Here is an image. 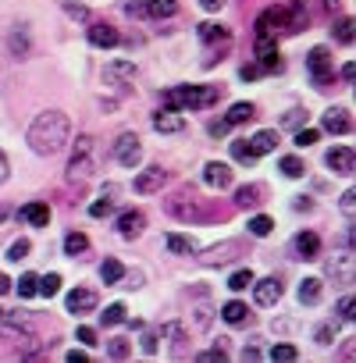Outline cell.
Listing matches in <instances>:
<instances>
[{
	"instance_id": "cell-1",
	"label": "cell",
	"mask_w": 356,
	"mask_h": 363,
	"mask_svg": "<svg viewBox=\"0 0 356 363\" xmlns=\"http://www.w3.org/2000/svg\"><path fill=\"white\" fill-rule=\"evenodd\" d=\"M68 132H72L68 114H61V111H43V114L29 125V146H33L40 157H54L57 150H65Z\"/></svg>"
},
{
	"instance_id": "cell-2",
	"label": "cell",
	"mask_w": 356,
	"mask_h": 363,
	"mask_svg": "<svg viewBox=\"0 0 356 363\" xmlns=\"http://www.w3.org/2000/svg\"><path fill=\"white\" fill-rule=\"evenodd\" d=\"M214 100H218L214 86H174L164 93V107H171V111H204Z\"/></svg>"
},
{
	"instance_id": "cell-3",
	"label": "cell",
	"mask_w": 356,
	"mask_h": 363,
	"mask_svg": "<svg viewBox=\"0 0 356 363\" xmlns=\"http://www.w3.org/2000/svg\"><path fill=\"white\" fill-rule=\"evenodd\" d=\"M33 331V320L26 313H15V310H0V338H8V342H22L29 338Z\"/></svg>"
},
{
	"instance_id": "cell-4",
	"label": "cell",
	"mask_w": 356,
	"mask_h": 363,
	"mask_svg": "<svg viewBox=\"0 0 356 363\" xmlns=\"http://www.w3.org/2000/svg\"><path fill=\"white\" fill-rule=\"evenodd\" d=\"M125 11L139 18H171L178 11V0H132Z\"/></svg>"
},
{
	"instance_id": "cell-5",
	"label": "cell",
	"mask_w": 356,
	"mask_h": 363,
	"mask_svg": "<svg viewBox=\"0 0 356 363\" xmlns=\"http://www.w3.org/2000/svg\"><path fill=\"white\" fill-rule=\"evenodd\" d=\"M278 33H289V11L285 8H267L257 18V40H271Z\"/></svg>"
},
{
	"instance_id": "cell-6",
	"label": "cell",
	"mask_w": 356,
	"mask_h": 363,
	"mask_svg": "<svg viewBox=\"0 0 356 363\" xmlns=\"http://www.w3.org/2000/svg\"><path fill=\"white\" fill-rule=\"evenodd\" d=\"M114 160L121 167H135L143 160V146H139V135L135 132H121L118 143H114Z\"/></svg>"
},
{
	"instance_id": "cell-7",
	"label": "cell",
	"mask_w": 356,
	"mask_h": 363,
	"mask_svg": "<svg viewBox=\"0 0 356 363\" xmlns=\"http://www.w3.org/2000/svg\"><path fill=\"white\" fill-rule=\"evenodd\" d=\"M306 68H310V75H313V82L324 89L328 82H331V75H335V68H331V54H328V47H313L310 50V57H306Z\"/></svg>"
},
{
	"instance_id": "cell-8",
	"label": "cell",
	"mask_w": 356,
	"mask_h": 363,
	"mask_svg": "<svg viewBox=\"0 0 356 363\" xmlns=\"http://www.w3.org/2000/svg\"><path fill=\"white\" fill-rule=\"evenodd\" d=\"M89 164H93V139L82 135L72 150V160H68V178H86L89 174Z\"/></svg>"
},
{
	"instance_id": "cell-9",
	"label": "cell",
	"mask_w": 356,
	"mask_h": 363,
	"mask_svg": "<svg viewBox=\"0 0 356 363\" xmlns=\"http://www.w3.org/2000/svg\"><path fill=\"white\" fill-rule=\"evenodd\" d=\"M282 278H264V281H257L253 278V299H257V306H274L278 299H282Z\"/></svg>"
},
{
	"instance_id": "cell-10",
	"label": "cell",
	"mask_w": 356,
	"mask_h": 363,
	"mask_svg": "<svg viewBox=\"0 0 356 363\" xmlns=\"http://www.w3.org/2000/svg\"><path fill=\"white\" fill-rule=\"evenodd\" d=\"M164 182H167V171L153 164V167L139 171V178H135V193H143V196H150V193H160V189H164Z\"/></svg>"
},
{
	"instance_id": "cell-11",
	"label": "cell",
	"mask_w": 356,
	"mask_h": 363,
	"mask_svg": "<svg viewBox=\"0 0 356 363\" xmlns=\"http://www.w3.org/2000/svg\"><path fill=\"white\" fill-rule=\"evenodd\" d=\"M204 182H207L211 189H228V186H232V167L221 164V160H211V164L204 167Z\"/></svg>"
},
{
	"instance_id": "cell-12",
	"label": "cell",
	"mask_w": 356,
	"mask_h": 363,
	"mask_svg": "<svg viewBox=\"0 0 356 363\" xmlns=\"http://www.w3.org/2000/svg\"><path fill=\"white\" fill-rule=\"evenodd\" d=\"M324 160H328V167H331L335 174H352V171H356V157H352L349 146H335Z\"/></svg>"
},
{
	"instance_id": "cell-13",
	"label": "cell",
	"mask_w": 356,
	"mask_h": 363,
	"mask_svg": "<svg viewBox=\"0 0 356 363\" xmlns=\"http://www.w3.org/2000/svg\"><path fill=\"white\" fill-rule=\"evenodd\" d=\"M292 250H296L299 260H317V257H321V239H317V232H299V235L292 239Z\"/></svg>"
},
{
	"instance_id": "cell-14",
	"label": "cell",
	"mask_w": 356,
	"mask_h": 363,
	"mask_svg": "<svg viewBox=\"0 0 356 363\" xmlns=\"http://www.w3.org/2000/svg\"><path fill=\"white\" fill-rule=\"evenodd\" d=\"M153 128L164 132V135H174V132H182V128H186V121H182V114H178V111L164 107V111L153 114Z\"/></svg>"
},
{
	"instance_id": "cell-15",
	"label": "cell",
	"mask_w": 356,
	"mask_h": 363,
	"mask_svg": "<svg viewBox=\"0 0 356 363\" xmlns=\"http://www.w3.org/2000/svg\"><path fill=\"white\" fill-rule=\"evenodd\" d=\"M65 303H68V313H89V310H96V292L93 289H72Z\"/></svg>"
},
{
	"instance_id": "cell-16",
	"label": "cell",
	"mask_w": 356,
	"mask_h": 363,
	"mask_svg": "<svg viewBox=\"0 0 356 363\" xmlns=\"http://www.w3.org/2000/svg\"><path fill=\"white\" fill-rule=\"evenodd\" d=\"M167 214H174V218H182V221H193V218H200V207H196V196L189 200V193H178L171 203H167Z\"/></svg>"
},
{
	"instance_id": "cell-17",
	"label": "cell",
	"mask_w": 356,
	"mask_h": 363,
	"mask_svg": "<svg viewBox=\"0 0 356 363\" xmlns=\"http://www.w3.org/2000/svg\"><path fill=\"white\" fill-rule=\"evenodd\" d=\"M118 40H121L118 29H111L107 22H93V26H89V43H93V47L107 50V47H118Z\"/></svg>"
},
{
	"instance_id": "cell-18",
	"label": "cell",
	"mask_w": 356,
	"mask_h": 363,
	"mask_svg": "<svg viewBox=\"0 0 356 363\" xmlns=\"http://www.w3.org/2000/svg\"><path fill=\"white\" fill-rule=\"evenodd\" d=\"M257 57L264 72H282V57H278V43L274 40H257Z\"/></svg>"
},
{
	"instance_id": "cell-19",
	"label": "cell",
	"mask_w": 356,
	"mask_h": 363,
	"mask_svg": "<svg viewBox=\"0 0 356 363\" xmlns=\"http://www.w3.org/2000/svg\"><path fill=\"white\" fill-rule=\"evenodd\" d=\"M235 253H243V246H239V242H225V246H214V250H207L200 260H204L207 267H218V264H228V260H235Z\"/></svg>"
},
{
	"instance_id": "cell-20",
	"label": "cell",
	"mask_w": 356,
	"mask_h": 363,
	"mask_svg": "<svg viewBox=\"0 0 356 363\" xmlns=\"http://www.w3.org/2000/svg\"><path fill=\"white\" fill-rule=\"evenodd\" d=\"M321 125H324V132H331V135H345V132H349V118H345L342 107L324 111V114H321Z\"/></svg>"
},
{
	"instance_id": "cell-21",
	"label": "cell",
	"mask_w": 356,
	"mask_h": 363,
	"mask_svg": "<svg viewBox=\"0 0 356 363\" xmlns=\"http://www.w3.org/2000/svg\"><path fill=\"white\" fill-rule=\"evenodd\" d=\"M143 228H146V218H143L139 211H125V214L118 218V232H121V239H135Z\"/></svg>"
},
{
	"instance_id": "cell-22",
	"label": "cell",
	"mask_w": 356,
	"mask_h": 363,
	"mask_svg": "<svg viewBox=\"0 0 356 363\" xmlns=\"http://www.w3.org/2000/svg\"><path fill=\"white\" fill-rule=\"evenodd\" d=\"M328 278H331V281H342V285H352V253L335 257V260L328 264Z\"/></svg>"
},
{
	"instance_id": "cell-23",
	"label": "cell",
	"mask_w": 356,
	"mask_h": 363,
	"mask_svg": "<svg viewBox=\"0 0 356 363\" xmlns=\"http://www.w3.org/2000/svg\"><path fill=\"white\" fill-rule=\"evenodd\" d=\"M200 40H204L207 47H218V43H225V47H228V43H232V33H228L225 26L204 22V26H200Z\"/></svg>"
},
{
	"instance_id": "cell-24",
	"label": "cell",
	"mask_w": 356,
	"mask_h": 363,
	"mask_svg": "<svg viewBox=\"0 0 356 363\" xmlns=\"http://www.w3.org/2000/svg\"><path fill=\"white\" fill-rule=\"evenodd\" d=\"M22 221H29L33 228H43V225H50V207L47 203H29V207H22Z\"/></svg>"
},
{
	"instance_id": "cell-25",
	"label": "cell",
	"mask_w": 356,
	"mask_h": 363,
	"mask_svg": "<svg viewBox=\"0 0 356 363\" xmlns=\"http://www.w3.org/2000/svg\"><path fill=\"white\" fill-rule=\"evenodd\" d=\"M250 146H253V153H257V157H264V153H271V150L278 146V132L264 128V132H257V135L250 139Z\"/></svg>"
},
{
	"instance_id": "cell-26",
	"label": "cell",
	"mask_w": 356,
	"mask_h": 363,
	"mask_svg": "<svg viewBox=\"0 0 356 363\" xmlns=\"http://www.w3.org/2000/svg\"><path fill=\"white\" fill-rule=\"evenodd\" d=\"M321 285H324L321 278H303V281H299V292H296V296H299V303L313 306V303L321 299Z\"/></svg>"
},
{
	"instance_id": "cell-27",
	"label": "cell",
	"mask_w": 356,
	"mask_h": 363,
	"mask_svg": "<svg viewBox=\"0 0 356 363\" xmlns=\"http://www.w3.org/2000/svg\"><path fill=\"white\" fill-rule=\"evenodd\" d=\"M221 317H225L228 324H243V320L250 317V306H246V303H239V299H232V303H225V306H221Z\"/></svg>"
},
{
	"instance_id": "cell-28",
	"label": "cell",
	"mask_w": 356,
	"mask_h": 363,
	"mask_svg": "<svg viewBox=\"0 0 356 363\" xmlns=\"http://www.w3.org/2000/svg\"><path fill=\"white\" fill-rule=\"evenodd\" d=\"M257 118V111H253V104H232V111H228V125H246V121H253Z\"/></svg>"
},
{
	"instance_id": "cell-29",
	"label": "cell",
	"mask_w": 356,
	"mask_h": 363,
	"mask_svg": "<svg viewBox=\"0 0 356 363\" xmlns=\"http://www.w3.org/2000/svg\"><path fill=\"white\" fill-rule=\"evenodd\" d=\"M89 250V239L82 235V232H68L65 235V253L68 257H79V253H86Z\"/></svg>"
},
{
	"instance_id": "cell-30",
	"label": "cell",
	"mask_w": 356,
	"mask_h": 363,
	"mask_svg": "<svg viewBox=\"0 0 356 363\" xmlns=\"http://www.w3.org/2000/svg\"><path fill=\"white\" fill-rule=\"evenodd\" d=\"M167 250H171V253H196V242H193L189 235L171 232V235H167Z\"/></svg>"
},
{
	"instance_id": "cell-31",
	"label": "cell",
	"mask_w": 356,
	"mask_h": 363,
	"mask_svg": "<svg viewBox=\"0 0 356 363\" xmlns=\"http://www.w3.org/2000/svg\"><path fill=\"white\" fill-rule=\"evenodd\" d=\"M232 157H235L239 164H253V160H257V153H253L250 139H235V143H232Z\"/></svg>"
},
{
	"instance_id": "cell-32",
	"label": "cell",
	"mask_w": 356,
	"mask_h": 363,
	"mask_svg": "<svg viewBox=\"0 0 356 363\" xmlns=\"http://www.w3.org/2000/svg\"><path fill=\"white\" fill-rule=\"evenodd\" d=\"M121 274H125V267H121L118 260H104V264H100V278H104L107 285H118Z\"/></svg>"
},
{
	"instance_id": "cell-33",
	"label": "cell",
	"mask_w": 356,
	"mask_h": 363,
	"mask_svg": "<svg viewBox=\"0 0 356 363\" xmlns=\"http://www.w3.org/2000/svg\"><path fill=\"white\" fill-rule=\"evenodd\" d=\"M352 29H356V22H352V18H338L331 33H335V40H338V43H345V47H349V43H352Z\"/></svg>"
},
{
	"instance_id": "cell-34",
	"label": "cell",
	"mask_w": 356,
	"mask_h": 363,
	"mask_svg": "<svg viewBox=\"0 0 356 363\" xmlns=\"http://www.w3.org/2000/svg\"><path fill=\"white\" fill-rule=\"evenodd\" d=\"M57 292H61V274H43L36 296H47V299H50V296H57Z\"/></svg>"
},
{
	"instance_id": "cell-35",
	"label": "cell",
	"mask_w": 356,
	"mask_h": 363,
	"mask_svg": "<svg viewBox=\"0 0 356 363\" xmlns=\"http://www.w3.org/2000/svg\"><path fill=\"white\" fill-rule=\"evenodd\" d=\"M107 79H121V82H128V79H135V65L118 61V65H111V68H107Z\"/></svg>"
},
{
	"instance_id": "cell-36",
	"label": "cell",
	"mask_w": 356,
	"mask_h": 363,
	"mask_svg": "<svg viewBox=\"0 0 356 363\" xmlns=\"http://www.w3.org/2000/svg\"><path fill=\"white\" fill-rule=\"evenodd\" d=\"M278 167H282L289 178H303V174H306V167H303V160H299V157H282V160H278Z\"/></svg>"
},
{
	"instance_id": "cell-37",
	"label": "cell",
	"mask_w": 356,
	"mask_h": 363,
	"mask_svg": "<svg viewBox=\"0 0 356 363\" xmlns=\"http://www.w3.org/2000/svg\"><path fill=\"white\" fill-rule=\"evenodd\" d=\"M260 193H264L260 186H243V189L235 193V203H239V207H253V203H260V200H257Z\"/></svg>"
},
{
	"instance_id": "cell-38",
	"label": "cell",
	"mask_w": 356,
	"mask_h": 363,
	"mask_svg": "<svg viewBox=\"0 0 356 363\" xmlns=\"http://www.w3.org/2000/svg\"><path fill=\"white\" fill-rule=\"evenodd\" d=\"M36 289H40V274H22V278H18V296H22V299H33Z\"/></svg>"
},
{
	"instance_id": "cell-39",
	"label": "cell",
	"mask_w": 356,
	"mask_h": 363,
	"mask_svg": "<svg viewBox=\"0 0 356 363\" xmlns=\"http://www.w3.org/2000/svg\"><path fill=\"white\" fill-rule=\"evenodd\" d=\"M250 285H253V271H246V267L228 278V289H232V292H243V289H250Z\"/></svg>"
},
{
	"instance_id": "cell-40",
	"label": "cell",
	"mask_w": 356,
	"mask_h": 363,
	"mask_svg": "<svg viewBox=\"0 0 356 363\" xmlns=\"http://www.w3.org/2000/svg\"><path fill=\"white\" fill-rule=\"evenodd\" d=\"M125 313H128V310H125L121 303H111V306L100 313V324H121V320H125Z\"/></svg>"
},
{
	"instance_id": "cell-41",
	"label": "cell",
	"mask_w": 356,
	"mask_h": 363,
	"mask_svg": "<svg viewBox=\"0 0 356 363\" xmlns=\"http://www.w3.org/2000/svg\"><path fill=\"white\" fill-rule=\"evenodd\" d=\"M271 228H274V221H271L267 214H260V218H253V221H250V232H253L257 239H264V235H271Z\"/></svg>"
},
{
	"instance_id": "cell-42",
	"label": "cell",
	"mask_w": 356,
	"mask_h": 363,
	"mask_svg": "<svg viewBox=\"0 0 356 363\" xmlns=\"http://www.w3.org/2000/svg\"><path fill=\"white\" fill-rule=\"evenodd\" d=\"M296 356H299V352H296V345H289V342H282V345L271 349V359H274V363H278V359H282V363H292Z\"/></svg>"
},
{
	"instance_id": "cell-43",
	"label": "cell",
	"mask_w": 356,
	"mask_h": 363,
	"mask_svg": "<svg viewBox=\"0 0 356 363\" xmlns=\"http://www.w3.org/2000/svg\"><path fill=\"white\" fill-rule=\"evenodd\" d=\"M29 250H33V246H29V239H18V242H15V246L8 250V260H15V264H22V260L29 257Z\"/></svg>"
},
{
	"instance_id": "cell-44",
	"label": "cell",
	"mask_w": 356,
	"mask_h": 363,
	"mask_svg": "<svg viewBox=\"0 0 356 363\" xmlns=\"http://www.w3.org/2000/svg\"><path fill=\"white\" fill-rule=\"evenodd\" d=\"M338 317L349 320V324L356 320V303H352V296H342V299H338Z\"/></svg>"
},
{
	"instance_id": "cell-45",
	"label": "cell",
	"mask_w": 356,
	"mask_h": 363,
	"mask_svg": "<svg viewBox=\"0 0 356 363\" xmlns=\"http://www.w3.org/2000/svg\"><path fill=\"white\" fill-rule=\"evenodd\" d=\"M196 359H204V363H225V359H228V352H225L221 345H214V349H204V352H196Z\"/></svg>"
},
{
	"instance_id": "cell-46",
	"label": "cell",
	"mask_w": 356,
	"mask_h": 363,
	"mask_svg": "<svg viewBox=\"0 0 356 363\" xmlns=\"http://www.w3.org/2000/svg\"><path fill=\"white\" fill-rule=\"evenodd\" d=\"M107 352H111L114 359H125V356H128V338H111Z\"/></svg>"
},
{
	"instance_id": "cell-47",
	"label": "cell",
	"mask_w": 356,
	"mask_h": 363,
	"mask_svg": "<svg viewBox=\"0 0 356 363\" xmlns=\"http://www.w3.org/2000/svg\"><path fill=\"white\" fill-rule=\"evenodd\" d=\"M11 54H15V57H26V54H29V40L18 36V33H11Z\"/></svg>"
},
{
	"instance_id": "cell-48",
	"label": "cell",
	"mask_w": 356,
	"mask_h": 363,
	"mask_svg": "<svg viewBox=\"0 0 356 363\" xmlns=\"http://www.w3.org/2000/svg\"><path fill=\"white\" fill-rule=\"evenodd\" d=\"M317 135H321L317 128H299V132H296V146H313Z\"/></svg>"
},
{
	"instance_id": "cell-49",
	"label": "cell",
	"mask_w": 356,
	"mask_h": 363,
	"mask_svg": "<svg viewBox=\"0 0 356 363\" xmlns=\"http://www.w3.org/2000/svg\"><path fill=\"white\" fill-rule=\"evenodd\" d=\"M317 342H321V345H331V342H335V328H331V324H321V328H317Z\"/></svg>"
},
{
	"instance_id": "cell-50",
	"label": "cell",
	"mask_w": 356,
	"mask_h": 363,
	"mask_svg": "<svg viewBox=\"0 0 356 363\" xmlns=\"http://www.w3.org/2000/svg\"><path fill=\"white\" fill-rule=\"evenodd\" d=\"M107 211H111V200H107V196H104V200H96V203H93V207H89V218H104V214H107Z\"/></svg>"
},
{
	"instance_id": "cell-51",
	"label": "cell",
	"mask_w": 356,
	"mask_h": 363,
	"mask_svg": "<svg viewBox=\"0 0 356 363\" xmlns=\"http://www.w3.org/2000/svg\"><path fill=\"white\" fill-rule=\"evenodd\" d=\"M157 349H160V345H157V331H146V335H143V352H150V356H153Z\"/></svg>"
},
{
	"instance_id": "cell-52",
	"label": "cell",
	"mask_w": 356,
	"mask_h": 363,
	"mask_svg": "<svg viewBox=\"0 0 356 363\" xmlns=\"http://www.w3.org/2000/svg\"><path fill=\"white\" fill-rule=\"evenodd\" d=\"M352 200H356V193H352V189H345V193H342V211H345L349 218H352V211H356V203H352Z\"/></svg>"
},
{
	"instance_id": "cell-53",
	"label": "cell",
	"mask_w": 356,
	"mask_h": 363,
	"mask_svg": "<svg viewBox=\"0 0 356 363\" xmlns=\"http://www.w3.org/2000/svg\"><path fill=\"white\" fill-rule=\"evenodd\" d=\"M79 342L82 345H96V331L93 328H79Z\"/></svg>"
},
{
	"instance_id": "cell-54",
	"label": "cell",
	"mask_w": 356,
	"mask_h": 363,
	"mask_svg": "<svg viewBox=\"0 0 356 363\" xmlns=\"http://www.w3.org/2000/svg\"><path fill=\"white\" fill-rule=\"evenodd\" d=\"M8 171H11V164H8L4 150H0V186H4V182H8Z\"/></svg>"
},
{
	"instance_id": "cell-55",
	"label": "cell",
	"mask_w": 356,
	"mask_h": 363,
	"mask_svg": "<svg viewBox=\"0 0 356 363\" xmlns=\"http://www.w3.org/2000/svg\"><path fill=\"white\" fill-rule=\"evenodd\" d=\"M68 363H89V352H82V349H72V352H68Z\"/></svg>"
},
{
	"instance_id": "cell-56",
	"label": "cell",
	"mask_w": 356,
	"mask_h": 363,
	"mask_svg": "<svg viewBox=\"0 0 356 363\" xmlns=\"http://www.w3.org/2000/svg\"><path fill=\"white\" fill-rule=\"evenodd\" d=\"M239 75H243V79H246V82H253V79H257V75H260V68H257V65H246V68H243V72H239Z\"/></svg>"
},
{
	"instance_id": "cell-57",
	"label": "cell",
	"mask_w": 356,
	"mask_h": 363,
	"mask_svg": "<svg viewBox=\"0 0 356 363\" xmlns=\"http://www.w3.org/2000/svg\"><path fill=\"white\" fill-rule=\"evenodd\" d=\"M228 128H232L228 121H214V125H211V135H225Z\"/></svg>"
},
{
	"instance_id": "cell-58",
	"label": "cell",
	"mask_w": 356,
	"mask_h": 363,
	"mask_svg": "<svg viewBox=\"0 0 356 363\" xmlns=\"http://www.w3.org/2000/svg\"><path fill=\"white\" fill-rule=\"evenodd\" d=\"M200 4H204L207 11H221V8H225V0H200Z\"/></svg>"
},
{
	"instance_id": "cell-59",
	"label": "cell",
	"mask_w": 356,
	"mask_h": 363,
	"mask_svg": "<svg viewBox=\"0 0 356 363\" xmlns=\"http://www.w3.org/2000/svg\"><path fill=\"white\" fill-rule=\"evenodd\" d=\"M68 15H72V18H86V8H82V4H68Z\"/></svg>"
},
{
	"instance_id": "cell-60",
	"label": "cell",
	"mask_w": 356,
	"mask_h": 363,
	"mask_svg": "<svg viewBox=\"0 0 356 363\" xmlns=\"http://www.w3.org/2000/svg\"><path fill=\"white\" fill-rule=\"evenodd\" d=\"M342 79H345V82H352V79H356V65H352V61L342 68Z\"/></svg>"
},
{
	"instance_id": "cell-61",
	"label": "cell",
	"mask_w": 356,
	"mask_h": 363,
	"mask_svg": "<svg viewBox=\"0 0 356 363\" xmlns=\"http://www.w3.org/2000/svg\"><path fill=\"white\" fill-rule=\"evenodd\" d=\"M243 359H260V349H253V345H246V349H243Z\"/></svg>"
},
{
	"instance_id": "cell-62",
	"label": "cell",
	"mask_w": 356,
	"mask_h": 363,
	"mask_svg": "<svg viewBox=\"0 0 356 363\" xmlns=\"http://www.w3.org/2000/svg\"><path fill=\"white\" fill-rule=\"evenodd\" d=\"M8 289H11V278H8V274H4V271H0V296H4V292H8Z\"/></svg>"
},
{
	"instance_id": "cell-63",
	"label": "cell",
	"mask_w": 356,
	"mask_h": 363,
	"mask_svg": "<svg viewBox=\"0 0 356 363\" xmlns=\"http://www.w3.org/2000/svg\"><path fill=\"white\" fill-rule=\"evenodd\" d=\"M321 4H324L328 11H338V4H342V0H321Z\"/></svg>"
}]
</instances>
